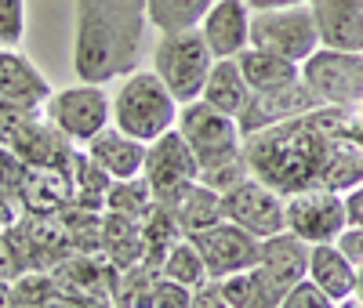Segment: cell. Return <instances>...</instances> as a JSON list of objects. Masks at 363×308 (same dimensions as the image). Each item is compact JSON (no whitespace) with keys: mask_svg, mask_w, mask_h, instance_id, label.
<instances>
[{"mask_svg":"<svg viewBox=\"0 0 363 308\" xmlns=\"http://www.w3.org/2000/svg\"><path fill=\"white\" fill-rule=\"evenodd\" d=\"M145 0H73V73L84 84L131 76L145 58Z\"/></svg>","mask_w":363,"mask_h":308,"instance_id":"1","label":"cell"},{"mask_svg":"<svg viewBox=\"0 0 363 308\" xmlns=\"http://www.w3.org/2000/svg\"><path fill=\"white\" fill-rule=\"evenodd\" d=\"M335 145L338 138L327 131L323 109H316L298 120L247 135L244 160L251 167V178L265 181L280 196H291L301 189H313V185H323V171L330 164Z\"/></svg>","mask_w":363,"mask_h":308,"instance_id":"2","label":"cell"},{"mask_svg":"<svg viewBox=\"0 0 363 308\" xmlns=\"http://www.w3.org/2000/svg\"><path fill=\"white\" fill-rule=\"evenodd\" d=\"M178 98L167 91V84L153 69H135L124 76L113 98V127L138 142H157L160 135L178 127Z\"/></svg>","mask_w":363,"mask_h":308,"instance_id":"3","label":"cell"},{"mask_svg":"<svg viewBox=\"0 0 363 308\" xmlns=\"http://www.w3.org/2000/svg\"><path fill=\"white\" fill-rule=\"evenodd\" d=\"M215 51L207 47L200 29H182V33H160L153 47V73L167 84L178 105H189L203 98L207 76L215 69Z\"/></svg>","mask_w":363,"mask_h":308,"instance_id":"4","label":"cell"},{"mask_svg":"<svg viewBox=\"0 0 363 308\" xmlns=\"http://www.w3.org/2000/svg\"><path fill=\"white\" fill-rule=\"evenodd\" d=\"M178 135L186 138V145L193 149L200 171L244 156V138H247L236 116L218 113L215 105H207L203 98H196V102L178 109Z\"/></svg>","mask_w":363,"mask_h":308,"instance_id":"5","label":"cell"},{"mask_svg":"<svg viewBox=\"0 0 363 308\" xmlns=\"http://www.w3.org/2000/svg\"><path fill=\"white\" fill-rule=\"evenodd\" d=\"M44 116L62 131L73 145L95 142L106 127H113V98L106 95V84H73L62 87L44 102Z\"/></svg>","mask_w":363,"mask_h":308,"instance_id":"6","label":"cell"},{"mask_svg":"<svg viewBox=\"0 0 363 308\" xmlns=\"http://www.w3.org/2000/svg\"><path fill=\"white\" fill-rule=\"evenodd\" d=\"M301 80L320 109H356L363 102V51L320 47L301 62Z\"/></svg>","mask_w":363,"mask_h":308,"instance_id":"7","label":"cell"},{"mask_svg":"<svg viewBox=\"0 0 363 308\" xmlns=\"http://www.w3.org/2000/svg\"><path fill=\"white\" fill-rule=\"evenodd\" d=\"M251 47L284 55L294 66L313 58L320 51V33H316V18H313L309 4L251 11Z\"/></svg>","mask_w":363,"mask_h":308,"instance_id":"8","label":"cell"},{"mask_svg":"<svg viewBox=\"0 0 363 308\" xmlns=\"http://www.w3.org/2000/svg\"><path fill=\"white\" fill-rule=\"evenodd\" d=\"M142 178L149 181L157 203H164V207H174L200 181V164L193 156V149L186 145V138L178 135V127L160 135L157 142H149Z\"/></svg>","mask_w":363,"mask_h":308,"instance_id":"9","label":"cell"},{"mask_svg":"<svg viewBox=\"0 0 363 308\" xmlns=\"http://www.w3.org/2000/svg\"><path fill=\"white\" fill-rule=\"evenodd\" d=\"M349 229V210H345V196L335 189H301L287 196V232H294L298 239H306L309 246L316 243H338V236Z\"/></svg>","mask_w":363,"mask_h":308,"instance_id":"10","label":"cell"},{"mask_svg":"<svg viewBox=\"0 0 363 308\" xmlns=\"http://www.w3.org/2000/svg\"><path fill=\"white\" fill-rule=\"evenodd\" d=\"M222 210L225 222L247 229L258 239H269L287 229V196L269 189L258 178H244L229 193H222Z\"/></svg>","mask_w":363,"mask_h":308,"instance_id":"11","label":"cell"},{"mask_svg":"<svg viewBox=\"0 0 363 308\" xmlns=\"http://www.w3.org/2000/svg\"><path fill=\"white\" fill-rule=\"evenodd\" d=\"M189 239L196 243L211 280H225L233 272H247L262 261V239L251 236L247 229L233 225V222H218V225H211Z\"/></svg>","mask_w":363,"mask_h":308,"instance_id":"12","label":"cell"},{"mask_svg":"<svg viewBox=\"0 0 363 308\" xmlns=\"http://www.w3.org/2000/svg\"><path fill=\"white\" fill-rule=\"evenodd\" d=\"M316 109H320V102L313 98L306 80H294V84H284V87L251 91L247 109L240 113V127H244V135H255V131L277 127V123L298 120V116L316 113Z\"/></svg>","mask_w":363,"mask_h":308,"instance_id":"13","label":"cell"},{"mask_svg":"<svg viewBox=\"0 0 363 308\" xmlns=\"http://www.w3.org/2000/svg\"><path fill=\"white\" fill-rule=\"evenodd\" d=\"M200 33L215 58H240L251 47V4L247 0H215L200 22Z\"/></svg>","mask_w":363,"mask_h":308,"instance_id":"14","label":"cell"},{"mask_svg":"<svg viewBox=\"0 0 363 308\" xmlns=\"http://www.w3.org/2000/svg\"><path fill=\"white\" fill-rule=\"evenodd\" d=\"M320 47L363 51V0H309Z\"/></svg>","mask_w":363,"mask_h":308,"instance_id":"15","label":"cell"},{"mask_svg":"<svg viewBox=\"0 0 363 308\" xmlns=\"http://www.w3.org/2000/svg\"><path fill=\"white\" fill-rule=\"evenodd\" d=\"M73 196V171L66 167H29L18 189V203L26 214H62Z\"/></svg>","mask_w":363,"mask_h":308,"instance_id":"16","label":"cell"},{"mask_svg":"<svg viewBox=\"0 0 363 308\" xmlns=\"http://www.w3.org/2000/svg\"><path fill=\"white\" fill-rule=\"evenodd\" d=\"M87 156L95 160L113 181H124V178H138L145 167V142L124 135L120 127H106L95 142H87Z\"/></svg>","mask_w":363,"mask_h":308,"instance_id":"17","label":"cell"},{"mask_svg":"<svg viewBox=\"0 0 363 308\" xmlns=\"http://www.w3.org/2000/svg\"><path fill=\"white\" fill-rule=\"evenodd\" d=\"M55 91H51L48 76L33 66V62L18 51H11V47H0V98L44 109V102Z\"/></svg>","mask_w":363,"mask_h":308,"instance_id":"18","label":"cell"},{"mask_svg":"<svg viewBox=\"0 0 363 308\" xmlns=\"http://www.w3.org/2000/svg\"><path fill=\"white\" fill-rule=\"evenodd\" d=\"M284 290H294L301 280H309V243L294 232H277L262 239V261H258Z\"/></svg>","mask_w":363,"mask_h":308,"instance_id":"19","label":"cell"},{"mask_svg":"<svg viewBox=\"0 0 363 308\" xmlns=\"http://www.w3.org/2000/svg\"><path fill=\"white\" fill-rule=\"evenodd\" d=\"M356 265L342 251L338 243H316L309 246V280L330 297V301H345L356 290Z\"/></svg>","mask_w":363,"mask_h":308,"instance_id":"20","label":"cell"},{"mask_svg":"<svg viewBox=\"0 0 363 308\" xmlns=\"http://www.w3.org/2000/svg\"><path fill=\"white\" fill-rule=\"evenodd\" d=\"M218 287L233 308H280V301L287 297V290L262 265L225 275V280H218Z\"/></svg>","mask_w":363,"mask_h":308,"instance_id":"21","label":"cell"},{"mask_svg":"<svg viewBox=\"0 0 363 308\" xmlns=\"http://www.w3.org/2000/svg\"><path fill=\"white\" fill-rule=\"evenodd\" d=\"M102 258H106L116 272H124V268L145 261L142 222L106 210V225H102Z\"/></svg>","mask_w":363,"mask_h":308,"instance_id":"22","label":"cell"},{"mask_svg":"<svg viewBox=\"0 0 363 308\" xmlns=\"http://www.w3.org/2000/svg\"><path fill=\"white\" fill-rule=\"evenodd\" d=\"M203 102L215 105L218 113H229L240 120V113L247 109L251 102V87L244 80V73H240V62L236 58H218L215 69H211L207 76V87H203Z\"/></svg>","mask_w":363,"mask_h":308,"instance_id":"23","label":"cell"},{"mask_svg":"<svg viewBox=\"0 0 363 308\" xmlns=\"http://www.w3.org/2000/svg\"><path fill=\"white\" fill-rule=\"evenodd\" d=\"M236 62H240V73H244L251 91H269V87H284V84L301 80V66H294L291 58L272 55L265 47H247Z\"/></svg>","mask_w":363,"mask_h":308,"instance_id":"24","label":"cell"},{"mask_svg":"<svg viewBox=\"0 0 363 308\" xmlns=\"http://www.w3.org/2000/svg\"><path fill=\"white\" fill-rule=\"evenodd\" d=\"M171 210H174L178 229L186 232V236H196V232H203V229H211V225L225 222L222 193H215V189H211V185H203V181H196L193 189L182 196Z\"/></svg>","mask_w":363,"mask_h":308,"instance_id":"25","label":"cell"},{"mask_svg":"<svg viewBox=\"0 0 363 308\" xmlns=\"http://www.w3.org/2000/svg\"><path fill=\"white\" fill-rule=\"evenodd\" d=\"M211 8H215V0H145L149 25L160 29V33L200 29V22Z\"/></svg>","mask_w":363,"mask_h":308,"instance_id":"26","label":"cell"},{"mask_svg":"<svg viewBox=\"0 0 363 308\" xmlns=\"http://www.w3.org/2000/svg\"><path fill=\"white\" fill-rule=\"evenodd\" d=\"M186 236L178 229V222H174V210L171 207H164V203H157L153 210L142 218V243H145V265H153V268H160V261L167 258V251L171 246Z\"/></svg>","mask_w":363,"mask_h":308,"instance_id":"27","label":"cell"},{"mask_svg":"<svg viewBox=\"0 0 363 308\" xmlns=\"http://www.w3.org/2000/svg\"><path fill=\"white\" fill-rule=\"evenodd\" d=\"M109 189H113V178L87 156V149H80L73 160V193H77L73 203L87 210H106Z\"/></svg>","mask_w":363,"mask_h":308,"instance_id":"28","label":"cell"},{"mask_svg":"<svg viewBox=\"0 0 363 308\" xmlns=\"http://www.w3.org/2000/svg\"><path fill=\"white\" fill-rule=\"evenodd\" d=\"M356 185H363V145L338 138L335 152H330V164L323 171V189H335V193H352Z\"/></svg>","mask_w":363,"mask_h":308,"instance_id":"29","label":"cell"},{"mask_svg":"<svg viewBox=\"0 0 363 308\" xmlns=\"http://www.w3.org/2000/svg\"><path fill=\"white\" fill-rule=\"evenodd\" d=\"M160 275H167V280H178V283H186V287H203L211 275H207V265H203V258H200V251H196V243L189 239V236H182L171 251H167V258L160 261Z\"/></svg>","mask_w":363,"mask_h":308,"instance_id":"30","label":"cell"},{"mask_svg":"<svg viewBox=\"0 0 363 308\" xmlns=\"http://www.w3.org/2000/svg\"><path fill=\"white\" fill-rule=\"evenodd\" d=\"M153 207H157V196H153V189H149V181L142 174L138 178H124V181H113L109 200H106V210L124 214V218H135V222H142Z\"/></svg>","mask_w":363,"mask_h":308,"instance_id":"31","label":"cell"},{"mask_svg":"<svg viewBox=\"0 0 363 308\" xmlns=\"http://www.w3.org/2000/svg\"><path fill=\"white\" fill-rule=\"evenodd\" d=\"M244 178H251V167H247L244 156H236V160H225V164H215V167L200 171V181L211 185L215 193H229L233 185H240Z\"/></svg>","mask_w":363,"mask_h":308,"instance_id":"32","label":"cell"},{"mask_svg":"<svg viewBox=\"0 0 363 308\" xmlns=\"http://www.w3.org/2000/svg\"><path fill=\"white\" fill-rule=\"evenodd\" d=\"M26 37V0H0V47H18Z\"/></svg>","mask_w":363,"mask_h":308,"instance_id":"33","label":"cell"},{"mask_svg":"<svg viewBox=\"0 0 363 308\" xmlns=\"http://www.w3.org/2000/svg\"><path fill=\"white\" fill-rule=\"evenodd\" d=\"M44 109L37 105H22V102H8V98H0V142L11 145V138L26 127V123H33Z\"/></svg>","mask_w":363,"mask_h":308,"instance_id":"34","label":"cell"},{"mask_svg":"<svg viewBox=\"0 0 363 308\" xmlns=\"http://www.w3.org/2000/svg\"><path fill=\"white\" fill-rule=\"evenodd\" d=\"M29 164L18 156L11 145L0 142V193L4 196H15L18 200V189H22V178H26Z\"/></svg>","mask_w":363,"mask_h":308,"instance_id":"35","label":"cell"},{"mask_svg":"<svg viewBox=\"0 0 363 308\" xmlns=\"http://www.w3.org/2000/svg\"><path fill=\"white\" fill-rule=\"evenodd\" d=\"M280 308H338V301H330L313 280H301L294 290H287Z\"/></svg>","mask_w":363,"mask_h":308,"instance_id":"36","label":"cell"},{"mask_svg":"<svg viewBox=\"0 0 363 308\" xmlns=\"http://www.w3.org/2000/svg\"><path fill=\"white\" fill-rule=\"evenodd\" d=\"M153 308H193V287L160 275L153 290Z\"/></svg>","mask_w":363,"mask_h":308,"instance_id":"37","label":"cell"},{"mask_svg":"<svg viewBox=\"0 0 363 308\" xmlns=\"http://www.w3.org/2000/svg\"><path fill=\"white\" fill-rule=\"evenodd\" d=\"M22 272H26V261H22V254H18V246L11 243V236L4 232V236H0V280L15 283Z\"/></svg>","mask_w":363,"mask_h":308,"instance_id":"38","label":"cell"},{"mask_svg":"<svg viewBox=\"0 0 363 308\" xmlns=\"http://www.w3.org/2000/svg\"><path fill=\"white\" fill-rule=\"evenodd\" d=\"M193 308H233V304L225 301V294H222L218 280H207L203 287H196V290H193Z\"/></svg>","mask_w":363,"mask_h":308,"instance_id":"39","label":"cell"},{"mask_svg":"<svg viewBox=\"0 0 363 308\" xmlns=\"http://www.w3.org/2000/svg\"><path fill=\"white\" fill-rule=\"evenodd\" d=\"M338 246H342V251L352 258V265L359 268L363 265V229H356V225H349L342 236H338Z\"/></svg>","mask_w":363,"mask_h":308,"instance_id":"40","label":"cell"},{"mask_svg":"<svg viewBox=\"0 0 363 308\" xmlns=\"http://www.w3.org/2000/svg\"><path fill=\"white\" fill-rule=\"evenodd\" d=\"M345 210H349V225L363 229V185H356L352 193H345Z\"/></svg>","mask_w":363,"mask_h":308,"instance_id":"41","label":"cell"},{"mask_svg":"<svg viewBox=\"0 0 363 308\" xmlns=\"http://www.w3.org/2000/svg\"><path fill=\"white\" fill-rule=\"evenodd\" d=\"M251 11H269V8H298V4H309V0H247Z\"/></svg>","mask_w":363,"mask_h":308,"instance_id":"42","label":"cell"},{"mask_svg":"<svg viewBox=\"0 0 363 308\" xmlns=\"http://www.w3.org/2000/svg\"><path fill=\"white\" fill-rule=\"evenodd\" d=\"M0 308H11V283L0 280Z\"/></svg>","mask_w":363,"mask_h":308,"instance_id":"43","label":"cell"},{"mask_svg":"<svg viewBox=\"0 0 363 308\" xmlns=\"http://www.w3.org/2000/svg\"><path fill=\"white\" fill-rule=\"evenodd\" d=\"M352 297L363 301V265H359V272H356V290H352Z\"/></svg>","mask_w":363,"mask_h":308,"instance_id":"44","label":"cell"},{"mask_svg":"<svg viewBox=\"0 0 363 308\" xmlns=\"http://www.w3.org/2000/svg\"><path fill=\"white\" fill-rule=\"evenodd\" d=\"M338 308H363V301L359 297H345V301H338Z\"/></svg>","mask_w":363,"mask_h":308,"instance_id":"45","label":"cell"},{"mask_svg":"<svg viewBox=\"0 0 363 308\" xmlns=\"http://www.w3.org/2000/svg\"><path fill=\"white\" fill-rule=\"evenodd\" d=\"M0 236H4V229H0Z\"/></svg>","mask_w":363,"mask_h":308,"instance_id":"46","label":"cell"}]
</instances>
